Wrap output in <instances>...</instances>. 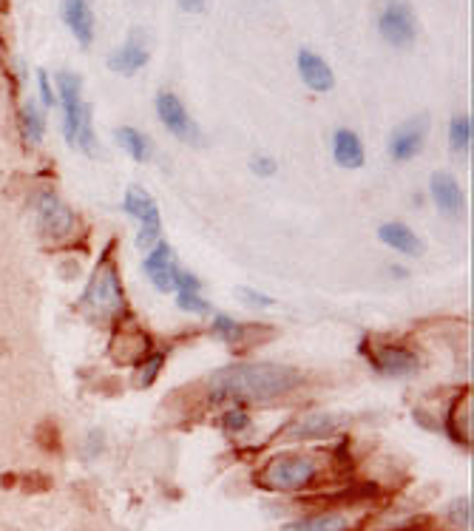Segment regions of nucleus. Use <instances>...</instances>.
<instances>
[{"mask_svg":"<svg viewBox=\"0 0 474 531\" xmlns=\"http://www.w3.org/2000/svg\"><path fill=\"white\" fill-rule=\"evenodd\" d=\"M145 63H148V46H145V37H142L140 29H134L117 52L108 54V69L125 74V77L145 69Z\"/></svg>","mask_w":474,"mask_h":531,"instance_id":"ddd939ff","label":"nucleus"},{"mask_svg":"<svg viewBox=\"0 0 474 531\" xmlns=\"http://www.w3.org/2000/svg\"><path fill=\"white\" fill-rule=\"evenodd\" d=\"M429 134V117H412L404 125H398L389 137V157L395 162H409L415 160L423 151V142Z\"/></svg>","mask_w":474,"mask_h":531,"instance_id":"9d476101","label":"nucleus"},{"mask_svg":"<svg viewBox=\"0 0 474 531\" xmlns=\"http://www.w3.org/2000/svg\"><path fill=\"white\" fill-rule=\"evenodd\" d=\"M222 426L233 432V435H242L250 429V415H247V409L242 407H230L225 415H222Z\"/></svg>","mask_w":474,"mask_h":531,"instance_id":"bb28decb","label":"nucleus"},{"mask_svg":"<svg viewBox=\"0 0 474 531\" xmlns=\"http://www.w3.org/2000/svg\"><path fill=\"white\" fill-rule=\"evenodd\" d=\"M239 299L250 304V307H273L276 299L273 296H267V293H259V290H253V287H239Z\"/></svg>","mask_w":474,"mask_h":531,"instance_id":"c756f323","label":"nucleus"},{"mask_svg":"<svg viewBox=\"0 0 474 531\" xmlns=\"http://www.w3.org/2000/svg\"><path fill=\"white\" fill-rule=\"evenodd\" d=\"M250 171L256 174V177H276L279 174V162L273 160V157H267V154H256L253 160H250Z\"/></svg>","mask_w":474,"mask_h":531,"instance_id":"cd10ccee","label":"nucleus"},{"mask_svg":"<svg viewBox=\"0 0 474 531\" xmlns=\"http://www.w3.org/2000/svg\"><path fill=\"white\" fill-rule=\"evenodd\" d=\"M205 6H208V0H179V9H182V12H191V15L205 12Z\"/></svg>","mask_w":474,"mask_h":531,"instance_id":"2f4dec72","label":"nucleus"},{"mask_svg":"<svg viewBox=\"0 0 474 531\" xmlns=\"http://www.w3.org/2000/svg\"><path fill=\"white\" fill-rule=\"evenodd\" d=\"M304 384V372L279 364V361H245L216 370L208 378L205 398L213 407H250V404H267L296 392Z\"/></svg>","mask_w":474,"mask_h":531,"instance_id":"f257e3e1","label":"nucleus"},{"mask_svg":"<svg viewBox=\"0 0 474 531\" xmlns=\"http://www.w3.org/2000/svg\"><path fill=\"white\" fill-rule=\"evenodd\" d=\"M472 117L469 114H457L449 123V145L455 154H466L472 148Z\"/></svg>","mask_w":474,"mask_h":531,"instance_id":"4be33fe9","label":"nucleus"},{"mask_svg":"<svg viewBox=\"0 0 474 531\" xmlns=\"http://www.w3.org/2000/svg\"><path fill=\"white\" fill-rule=\"evenodd\" d=\"M378 239H381L389 250H395V253H401V256H409V259H415V256H421L423 253L421 236L412 231L409 225H404V222H387V225H381V228H378Z\"/></svg>","mask_w":474,"mask_h":531,"instance_id":"dca6fc26","label":"nucleus"},{"mask_svg":"<svg viewBox=\"0 0 474 531\" xmlns=\"http://www.w3.org/2000/svg\"><path fill=\"white\" fill-rule=\"evenodd\" d=\"M32 208L37 213V225H40V233L52 242H60L66 239L74 225H77V216L71 211L69 205L54 194V191H37L32 196Z\"/></svg>","mask_w":474,"mask_h":531,"instance_id":"39448f33","label":"nucleus"},{"mask_svg":"<svg viewBox=\"0 0 474 531\" xmlns=\"http://www.w3.org/2000/svg\"><path fill=\"white\" fill-rule=\"evenodd\" d=\"M157 117L159 123L168 128V134H174L179 142L202 145V131H199V125L191 120L188 108L182 106V100L176 97L174 91H159L157 94Z\"/></svg>","mask_w":474,"mask_h":531,"instance_id":"6e6552de","label":"nucleus"},{"mask_svg":"<svg viewBox=\"0 0 474 531\" xmlns=\"http://www.w3.org/2000/svg\"><path fill=\"white\" fill-rule=\"evenodd\" d=\"M211 330L213 336L228 341V344H236V341H242V336H245V327H242L236 319L225 316V313H216V316H213Z\"/></svg>","mask_w":474,"mask_h":531,"instance_id":"b1692460","label":"nucleus"},{"mask_svg":"<svg viewBox=\"0 0 474 531\" xmlns=\"http://www.w3.org/2000/svg\"><path fill=\"white\" fill-rule=\"evenodd\" d=\"M378 32L392 49H409L418 37L412 6L406 0H387L378 15Z\"/></svg>","mask_w":474,"mask_h":531,"instance_id":"0eeeda50","label":"nucleus"},{"mask_svg":"<svg viewBox=\"0 0 474 531\" xmlns=\"http://www.w3.org/2000/svg\"><path fill=\"white\" fill-rule=\"evenodd\" d=\"M341 418L330 415V412H313V415H304L296 424H290L287 429V438L290 441H324L338 432Z\"/></svg>","mask_w":474,"mask_h":531,"instance_id":"4468645a","label":"nucleus"},{"mask_svg":"<svg viewBox=\"0 0 474 531\" xmlns=\"http://www.w3.org/2000/svg\"><path fill=\"white\" fill-rule=\"evenodd\" d=\"M103 449H106V435H103L100 429H91L86 435V449H83V455H86L88 461H94V458L103 455Z\"/></svg>","mask_w":474,"mask_h":531,"instance_id":"c85d7f7f","label":"nucleus"},{"mask_svg":"<svg viewBox=\"0 0 474 531\" xmlns=\"http://www.w3.org/2000/svg\"><path fill=\"white\" fill-rule=\"evenodd\" d=\"M333 160L338 168H344V171H355V168H361L364 160H367V154H364V142L361 137L350 131V128H338L333 134Z\"/></svg>","mask_w":474,"mask_h":531,"instance_id":"f3484780","label":"nucleus"},{"mask_svg":"<svg viewBox=\"0 0 474 531\" xmlns=\"http://www.w3.org/2000/svg\"><path fill=\"white\" fill-rule=\"evenodd\" d=\"M296 66H299L301 80H304L307 89H313L321 94V91H330L335 86L333 69L327 66V60H324L321 54L310 52V49H301Z\"/></svg>","mask_w":474,"mask_h":531,"instance_id":"2eb2a0df","label":"nucleus"},{"mask_svg":"<svg viewBox=\"0 0 474 531\" xmlns=\"http://www.w3.org/2000/svg\"><path fill=\"white\" fill-rule=\"evenodd\" d=\"M352 520L341 512H318L284 523L279 531H350Z\"/></svg>","mask_w":474,"mask_h":531,"instance_id":"6ab92c4d","label":"nucleus"},{"mask_svg":"<svg viewBox=\"0 0 474 531\" xmlns=\"http://www.w3.org/2000/svg\"><path fill=\"white\" fill-rule=\"evenodd\" d=\"M176 307L182 313H194V316L211 313V304L202 299V293H196V290H176Z\"/></svg>","mask_w":474,"mask_h":531,"instance_id":"393cba45","label":"nucleus"},{"mask_svg":"<svg viewBox=\"0 0 474 531\" xmlns=\"http://www.w3.org/2000/svg\"><path fill=\"white\" fill-rule=\"evenodd\" d=\"M37 89H40V100H43V108H52L57 100H54V89H52V80H49V74L40 69L37 71Z\"/></svg>","mask_w":474,"mask_h":531,"instance_id":"7c9ffc66","label":"nucleus"},{"mask_svg":"<svg viewBox=\"0 0 474 531\" xmlns=\"http://www.w3.org/2000/svg\"><path fill=\"white\" fill-rule=\"evenodd\" d=\"M429 194H432V202L446 219H460L466 213V196H463V188L449 171H435L432 179H429Z\"/></svg>","mask_w":474,"mask_h":531,"instance_id":"f8f14e48","label":"nucleus"},{"mask_svg":"<svg viewBox=\"0 0 474 531\" xmlns=\"http://www.w3.org/2000/svg\"><path fill=\"white\" fill-rule=\"evenodd\" d=\"M318 478V463L310 455H276L256 472V486L264 492L290 495L313 486Z\"/></svg>","mask_w":474,"mask_h":531,"instance_id":"7ed1b4c3","label":"nucleus"},{"mask_svg":"<svg viewBox=\"0 0 474 531\" xmlns=\"http://www.w3.org/2000/svg\"><path fill=\"white\" fill-rule=\"evenodd\" d=\"M57 91H60V106H63V134H66L69 145L88 154V157H97L91 108L83 100V80L71 71H60L57 74Z\"/></svg>","mask_w":474,"mask_h":531,"instance_id":"f03ea898","label":"nucleus"},{"mask_svg":"<svg viewBox=\"0 0 474 531\" xmlns=\"http://www.w3.org/2000/svg\"><path fill=\"white\" fill-rule=\"evenodd\" d=\"M446 517H449V523H452L457 531L469 529V526H472V497H455V500L449 503V509H446Z\"/></svg>","mask_w":474,"mask_h":531,"instance_id":"5701e85b","label":"nucleus"},{"mask_svg":"<svg viewBox=\"0 0 474 531\" xmlns=\"http://www.w3.org/2000/svg\"><path fill=\"white\" fill-rule=\"evenodd\" d=\"M117 142L123 145V151H128V157L134 162H151L154 157V151H151V140L137 131V128H131V125H123V128H117Z\"/></svg>","mask_w":474,"mask_h":531,"instance_id":"aec40b11","label":"nucleus"},{"mask_svg":"<svg viewBox=\"0 0 474 531\" xmlns=\"http://www.w3.org/2000/svg\"><path fill=\"white\" fill-rule=\"evenodd\" d=\"M80 310L94 321L120 319L125 313L123 282H120V273L111 262H103L94 270L91 282L80 296Z\"/></svg>","mask_w":474,"mask_h":531,"instance_id":"20e7f679","label":"nucleus"},{"mask_svg":"<svg viewBox=\"0 0 474 531\" xmlns=\"http://www.w3.org/2000/svg\"><path fill=\"white\" fill-rule=\"evenodd\" d=\"M20 131H23V140L29 145H40L43 134H46V117H43V108L37 103H26L20 108Z\"/></svg>","mask_w":474,"mask_h":531,"instance_id":"412c9836","label":"nucleus"},{"mask_svg":"<svg viewBox=\"0 0 474 531\" xmlns=\"http://www.w3.org/2000/svg\"><path fill=\"white\" fill-rule=\"evenodd\" d=\"M162 367H165V353L145 355L140 370H137V384H140V387H151V384L159 378Z\"/></svg>","mask_w":474,"mask_h":531,"instance_id":"a878e982","label":"nucleus"},{"mask_svg":"<svg viewBox=\"0 0 474 531\" xmlns=\"http://www.w3.org/2000/svg\"><path fill=\"white\" fill-rule=\"evenodd\" d=\"M123 211L128 213L131 219H137V225H140L137 248H154L159 242V236H162V216H159L154 196L148 194V191H142V188H128V194H125L123 199Z\"/></svg>","mask_w":474,"mask_h":531,"instance_id":"423d86ee","label":"nucleus"},{"mask_svg":"<svg viewBox=\"0 0 474 531\" xmlns=\"http://www.w3.org/2000/svg\"><path fill=\"white\" fill-rule=\"evenodd\" d=\"M369 364L378 375H387V378H406V375H415L421 370V358L406 347H398V344L375 347L369 353Z\"/></svg>","mask_w":474,"mask_h":531,"instance_id":"9b49d317","label":"nucleus"},{"mask_svg":"<svg viewBox=\"0 0 474 531\" xmlns=\"http://www.w3.org/2000/svg\"><path fill=\"white\" fill-rule=\"evenodd\" d=\"M142 270L148 276V282L157 287L159 293H176L179 290V276H182V267L176 262L174 248L168 242L159 239L154 248L148 250Z\"/></svg>","mask_w":474,"mask_h":531,"instance_id":"1a4fd4ad","label":"nucleus"},{"mask_svg":"<svg viewBox=\"0 0 474 531\" xmlns=\"http://www.w3.org/2000/svg\"><path fill=\"white\" fill-rule=\"evenodd\" d=\"M63 20L77 37L80 46H91L94 40V15L88 9V0H63Z\"/></svg>","mask_w":474,"mask_h":531,"instance_id":"a211bd4d","label":"nucleus"}]
</instances>
